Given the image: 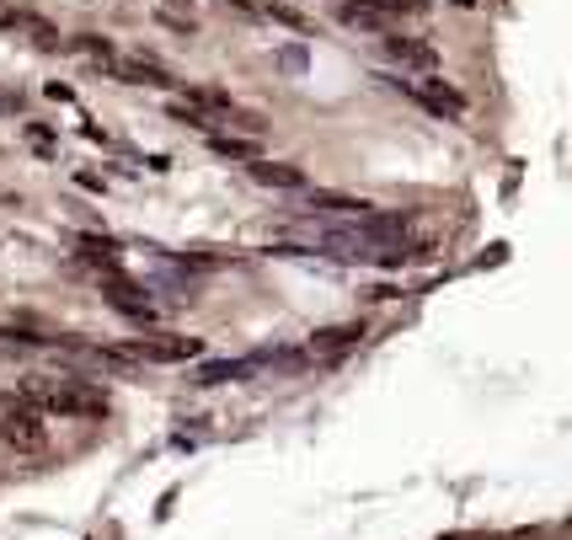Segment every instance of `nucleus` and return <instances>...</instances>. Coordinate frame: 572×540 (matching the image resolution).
Segmentation results:
<instances>
[{
    "instance_id": "6e6552de",
    "label": "nucleus",
    "mask_w": 572,
    "mask_h": 540,
    "mask_svg": "<svg viewBox=\"0 0 572 540\" xmlns=\"http://www.w3.org/2000/svg\"><path fill=\"white\" fill-rule=\"evenodd\" d=\"M337 22L353 27V33H375V38H391V17H380V11L359 6V0H343V11H337Z\"/></svg>"
},
{
    "instance_id": "9d476101",
    "label": "nucleus",
    "mask_w": 572,
    "mask_h": 540,
    "mask_svg": "<svg viewBox=\"0 0 572 540\" xmlns=\"http://www.w3.org/2000/svg\"><path fill=\"white\" fill-rule=\"evenodd\" d=\"M70 49H75V54H86L102 75H113V70H118V49H113L107 38H97V33H81V38L70 43Z\"/></svg>"
},
{
    "instance_id": "2eb2a0df",
    "label": "nucleus",
    "mask_w": 572,
    "mask_h": 540,
    "mask_svg": "<svg viewBox=\"0 0 572 540\" xmlns=\"http://www.w3.org/2000/svg\"><path fill=\"white\" fill-rule=\"evenodd\" d=\"M364 337V327H327L316 337V353H332V348H353Z\"/></svg>"
},
{
    "instance_id": "423d86ee",
    "label": "nucleus",
    "mask_w": 572,
    "mask_h": 540,
    "mask_svg": "<svg viewBox=\"0 0 572 540\" xmlns=\"http://www.w3.org/2000/svg\"><path fill=\"white\" fill-rule=\"evenodd\" d=\"M305 209L321 214V220H364V214H375V204H364V198H353V193H311Z\"/></svg>"
},
{
    "instance_id": "7ed1b4c3",
    "label": "nucleus",
    "mask_w": 572,
    "mask_h": 540,
    "mask_svg": "<svg viewBox=\"0 0 572 540\" xmlns=\"http://www.w3.org/2000/svg\"><path fill=\"white\" fill-rule=\"evenodd\" d=\"M401 97H412L423 113H434V118H444V123H460L466 118V97L450 86V81H439V75H423V81H407V75H385Z\"/></svg>"
},
{
    "instance_id": "412c9836",
    "label": "nucleus",
    "mask_w": 572,
    "mask_h": 540,
    "mask_svg": "<svg viewBox=\"0 0 572 540\" xmlns=\"http://www.w3.org/2000/svg\"><path fill=\"white\" fill-rule=\"evenodd\" d=\"M0 113H22V97H17V91H0Z\"/></svg>"
},
{
    "instance_id": "f8f14e48",
    "label": "nucleus",
    "mask_w": 572,
    "mask_h": 540,
    "mask_svg": "<svg viewBox=\"0 0 572 540\" xmlns=\"http://www.w3.org/2000/svg\"><path fill=\"white\" fill-rule=\"evenodd\" d=\"M75 257L97 262V268H118V241H107V236H75Z\"/></svg>"
},
{
    "instance_id": "4be33fe9",
    "label": "nucleus",
    "mask_w": 572,
    "mask_h": 540,
    "mask_svg": "<svg viewBox=\"0 0 572 540\" xmlns=\"http://www.w3.org/2000/svg\"><path fill=\"white\" fill-rule=\"evenodd\" d=\"M230 6H241V11H262V0H230Z\"/></svg>"
},
{
    "instance_id": "a211bd4d",
    "label": "nucleus",
    "mask_w": 572,
    "mask_h": 540,
    "mask_svg": "<svg viewBox=\"0 0 572 540\" xmlns=\"http://www.w3.org/2000/svg\"><path fill=\"white\" fill-rule=\"evenodd\" d=\"M22 27H27V33H33V38L43 43V49H59V38H54V27H49V22H43V17H22Z\"/></svg>"
},
{
    "instance_id": "f03ea898",
    "label": "nucleus",
    "mask_w": 572,
    "mask_h": 540,
    "mask_svg": "<svg viewBox=\"0 0 572 540\" xmlns=\"http://www.w3.org/2000/svg\"><path fill=\"white\" fill-rule=\"evenodd\" d=\"M0 444H6V450H17V455H43V450H49L43 412L22 391L17 396H0Z\"/></svg>"
},
{
    "instance_id": "b1692460",
    "label": "nucleus",
    "mask_w": 572,
    "mask_h": 540,
    "mask_svg": "<svg viewBox=\"0 0 572 540\" xmlns=\"http://www.w3.org/2000/svg\"><path fill=\"white\" fill-rule=\"evenodd\" d=\"M455 6H471V0H455Z\"/></svg>"
},
{
    "instance_id": "6ab92c4d",
    "label": "nucleus",
    "mask_w": 572,
    "mask_h": 540,
    "mask_svg": "<svg viewBox=\"0 0 572 540\" xmlns=\"http://www.w3.org/2000/svg\"><path fill=\"white\" fill-rule=\"evenodd\" d=\"M27 140H33V145L43 150V156H49V150H54V134L43 129V123H27Z\"/></svg>"
},
{
    "instance_id": "9b49d317",
    "label": "nucleus",
    "mask_w": 572,
    "mask_h": 540,
    "mask_svg": "<svg viewBox=\"0 0 572 540\" xmlns=\"http://www.w3.org/2000/svg\"><path fill=\"white\" fill-rule=\"evenodd\" d=\"M118 81H129V86H177L172 81V70H156V65H139V59H118Z\"/></svg>"
},
{
    "instance_id": "5701e85b",
    "label": "nucleus",
    "mask_w": 572,
    "mask_h": 540,
    "mask_svg": "<svg viewBox=\"0 0 572 540\" xmlns=\"http://www.w3.org/2000/svg\"><path fill=\"white\" fill-rule=\"evenodd\" d=\"M172 6H193V0H172Z\"/></svg>"
},
{
    "instance_id": "4468645a",
    "label": "nucleus",
    "mask_w": 572,
    "mask_h": 540,
    "mask_svg": "<svg viewBox=\"0 0 572 540\" xmlns=\"http://www.w3.org/2000/svg\"><path fill=\"white\" fill-rule=\"evenodd\" d=\"M359 6H369V11H380V17H423L428 11V0H359Z\"/></svg>"
},
{
    "instance_id": "dca6fc26",
    "label": "nucleus",
    "mask_w": 572,
    "mask_h": 540,
    "mask_svg": "<svg viewBox=\"0 0 572 540\" xmlns=\"http://www.w3.org/2000/svg\"><path fill=\"white\" fill-rule=\"evenodd\" d=\"M268 17H273V22H284V27H295V33H305V17H300L295 6H284V0H273V6H268Z\"/></svg>"
},
{
    "instance_id": "f3484780",
    "label": "nucleus",
    "mask_w": 572,
    "mask_h": 540,
    "mask_svg": "<svg viewBox=\"0 0 572 540\" xmlns=\"http://www.w3.org/2000/svg\"><path fill=\"white\" fill-rule=\"evenodd\" d=\"M156 22L166 27V33H177V38H193V22H188V17H177V11H166V6L156 11Z\"/></svg>"
},
{
    "instance_id": "1a4fd4ad",
    "label": "nucleus",
    "mask_w": 572,
    "mask_h": 540,
    "mask_svg": "<svg viewBox=\"0 0 572 540\" xmlns=\"http://www.w3.org/2000/svg\"><path fill=\"white\" fill-rule=\"evenodd\" d=\"M123 359H193L198 343H188V337H161V343H139V348H118Z\"/></svg>"
},
{
    "instance_id": "0eeeda50",
    "label": "nucleus",
    "mask_w": 572,
    "mask_h": 540,
    "mask_svg": "<svg viewBox=\"0 0 572 540\" xmlns=\"http://www.w3.org/2000/svg\"><path fill=\"white\" fill-rule=\"evenodd\" d=\"M246 172H252V182L278 188V193H300L305 188V172H300V166H289V161H252Z\"/></svg>"
},
{
    "instance_id": "ddd939ff",
    "label": "nucleus",
    "mask_w": 572,
    "mask_h": 540,
    "mask_svg": "<svg viewBox=\"0 0 572 540\" xmlns=\"http://www.w3.org/2000/svg\"><path fill=\"white\" fill-rule=\"evenodd\" d=\"M209 150H214V156H225V161H241V166L262 161V150L252 140H230V134H209Z\"/></svg>"
},
{
    "instance_id": "39448f33",
    "label": "nucleus",
    "mask_w": 572,
    "mask_h": 540,
    "mask_svg": "<svg viewBox=\"0 0 572 540\" xmlns=\"http://www.w3.org/2000/svg\"><path fill=\"white\" fill-rule=\"evenodd\" d=\"M380 54L391 59V65H401V70H412V75H439V49L423 43V38L391 33V38H380Z\"/></svg>"
},
{
    "instance_id": "aec40b11",
    "label": "nucleus",
    "mask_w": 572,
    "mask_h": 540,
    "mask_svg": "<svg viewBox=\"0 0 572 540\" xmlns=\"http://www.w3.org/2000/svg\"><path fill=\"white\" fill-rule=\"evenodd\" d=\"M0 27H22V11L6 6V0H0Z\"/></svg>"
},
{
    "instance_id": "20e7f679",
    "label": "nucleus",
    "mask_w": 572,
    "mask_h": 540,
    "mask_svg": "<svg viewBox=\"0 0 572 540\" xmlns=\"http://www.w3.org/2000/svg\"><path fill=\"white\" fill-rule=\"evenodd\" d=\"M102 295H107V305H113L118 316L139 321V327H156V321H161L156 300H150V289H139L134 279H118V273H107V279H102Z\"/></svg>"
},
{
    "instance_id": "f257e3e1",
    "label": "nucleus",
    "mask_w": 572,
    "mask_h": 540,
    "mask_svg": "<svg viewBox=\"0 0 572 540\" xmlns=\"http://www.w3.org/2000/svg\"><path fill=\"white\" fill-rule=\"evenodd\" d=\"M22 396L54 418H102L107 412V396L81 380H22Z\"/></svg>"
}]
</instances>
